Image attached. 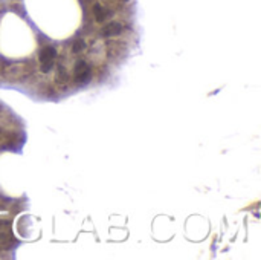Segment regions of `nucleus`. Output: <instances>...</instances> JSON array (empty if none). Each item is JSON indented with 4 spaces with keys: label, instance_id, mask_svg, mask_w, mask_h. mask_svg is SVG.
I'll list each match as a JSON object with an SVG mask.
<instances>
[{
    "label": "nucleus",
    "instance_id": "nucleus-1",
    "mask_svg": "<svg viewBox=\"0 0 261 260\" xmlns=\"http://www.w3.org/2000/svg\"><path fill=\"white\" fill-rule=\"evenodd\" d=\"M57 55V51L52 46H46L42 52H40V62H42V71L45 74H48L52 66H54V59Z\"/></svg>",
    "mask_w": 261,
    "mask_h": 260
},
{
    "label": "nucleus",
    "instance_id": "nucleus-2",
    "mask_svg": "<svg viewBox=\"0 0 261 260\" xmlns=\"http://www.w3.org/2000/svg\"><path fill=\"white\" fill-rule=\"evenodd\" d=\"M122 33V26L118 22H112L109 25H106L101 31L103 37H113V36H119Z\"/></svg>",
    "mask_w": 261,
    "mask_h": 260
},
{
    "label": "nucleus",
    "instance_id": "nucleus-3",
    "mask_svg": "<svg viewBox=\"0 0 261 260\" xmlns=\"http://www.w3.org/2000/svg\"><path fill=\"white\" fill-rule=\"evenodd\" d=\"M93 14H95V19H96L98 22H103V20H106V17H107V11H106L101 5H95V7H93Z\"/></svg>",
    "mask_w": 261,
    "mask_h": 260
},
{
    "label": "nucleus",
    "instance_id": "nucleus-4",
    "mask_svg": "<svg viewBox=\"0 0 261 260\" xmlns=\"http://www.w3.org/2000/svg\"><path fill=\"white\" fill-rule=\"evenodd\" d=\"M86 72H89V66H87L86 62L80 60V62L75 65V75L78 77V75H83V74H86Z\"/></svg>",
    "mask_w": 261,
    "mask_h": 260
},
{
    "label": "nucleus",
    "instance_id": "nucleus-5",
    "mask_svg": "<svg viewBox=\"0 0 261 260\" xmlns=\"http://www.w3.org/2000/svg\"><path fill=\"white\" fill-rule=\"evenodd\" d=\"M86 48V43H84V40H77L75 43H74V48H72V51H74V54H80L83 49Z\"/></svg>",
    "mask_w": 261,
    "mask_h": 260
},
{
    "label": "nucleus",
    "instance_id": "nucleus-6",
    "mask_svg": "<svg viewBox=\"0 0 261 260\" xmlns=\"http://www.w3.org/2000/svg\"><path fill=\"white\" fill-rule=\"evenodd\" d=\"M66 77H68V75H66V72H64V68L60 65V66L57 68V78H58V81H61V83L66 81Z\"/></svg>",
    "mask_w": 261,
    "mask_h": 260
},
{
    "label": "nucleus",
    "instance_id": "nucleus-7",
    "mask_svg": "<svg viewBox=\"0 0 261 260\" xmlns=\"http://www.w3.org/2000/svg\"><path fill=\"white\" fill-rule=\"evenodd\" d=\"M89 80H90V71H89V72H86V74H83V75H78V77H77V81H78V83H81V84L87 83Z\"/></svg>",
    "mask_w": 261,
    "mask_h": 260
}]
</instances>
